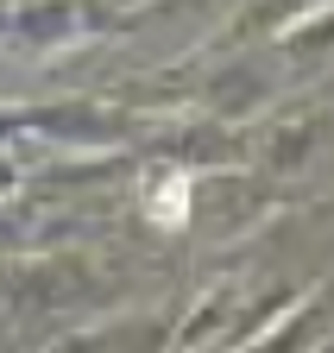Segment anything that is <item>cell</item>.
Instances as JSON below:
<instances>
[{"instance_id":"cell-1","label":"cell","mask_w":334,"mask_h":353,"mask_svg":"<svg viewBox=\"0 0 334 353\" xmlns=\"http://www.w3.org/2000/svg\"><path fill=\"white\" fill-rule=\"evenodd\" d=\"M158 228H183L189 221V176H158V190H152V208H145Z\"/></svg>"}]
</instances>
